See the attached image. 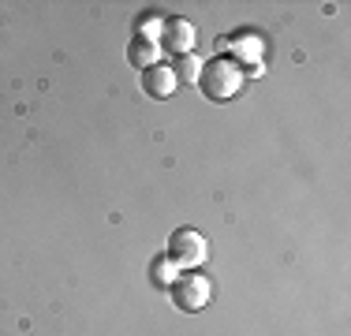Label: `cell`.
<instances>
[{
  "instance_id": "cell-2",
  "label": "cell",
  "mask_w": 351,
  "mask_h": 336,
  "mask_svg": "<svg viewBox=\"0 0 351 336\" xmlns=\"http://www.w3.org/2000/svg\"><path fill=\"white\" fill-rule=\"evenodd\" d=\"M213 288H210V276L202 273H187L176 280V307L187 310V314H195V310H202L206 302H210Z\"/></svg>"
},
{
  "instance_id": "cell-7",
  "label": "cell",
  "mask_w": 351,
  "mask_h": 336,
  "mask_svg": "<svg viewBox=\"0 0 351 336\" xmlns=\"http://www.w3.org/2000/svg\"><path fill=\"white\" fill-rule=\"evenodd\" d=\"M198 75H202V64L195 60V56H180V60L172 64V79L176 82H198Z\"/></svg>"
},
{
  "instance_id": "cell-3",
  "label": "cell",
  "mask_w": 351,
  "mask_h": 336,
  "mask_svg": "<svg viewBox=\"0 0 351 336\" xmlns=\"http://www.w3.org/2000/svg\"><path fill=\"white\" fill-rule=\"evenodd\" d=\"M206 258V239L195 228H180L169 239V262L176 265H198Z\"/></svg>"
},
{
  "instance_id": "cell-4",
  "label": "cell",
  "mask_w": 351,
  "mask_h": 336,
  "mask_svg": "<svg viewBox=\"0 0 351 336\" xmlns=\"http://www.w3.org/2000/svg\"><path fill=\"white\" fill-rule=\"evenodd\" d=\"M161 45L169 49V53H191V45H195V27L183 19H169L165 23V34H161Z\"/></svg>"
},
{
  "instance_id": "cell-5",
  "label": "cell",
  "mask_w": 351,
  "mask_h": 336,
  "mask_svg": "<svg viewBox=\"0 0 351 336\" xmlns=\"http://www.w3.org/2000/svg\"><path fill=\"white\" fill-rule=\"evenodd\" d=\"M142 90H146L149 97H169L176 90V79H172V67L169 64H154L142 71Z\"/></svg>"
},
{
  "instance_id": "cell-6",
  "label": "cell",
  "mask_w": 351,
  "mask_h": 336,
  "mask_svg": "<svg viewBox=\"0 0 351 336\" xmlns=\"http://www.w3.org/2000/svg\"><path fill=\"white\" fill-rule=\"evenodd\" d=\"M128 60H131V67H142V71H146V67L157 64V45L149 38H135L128 45Z\"/></svg>"
},
{
  "instance_id": "cell-1",
  "label": "cell",
  "mask_w": 351,
  "mask_h": 336,
  "mask_svg": "<svg viewBox=\"0 0 351 336\" xmlns=\"http://www.w3.org/2000/svg\"><path fill=\"white\" fill-rule=\"evenodd\" d=\"M198 86H202V94L210 101H228V97H236L239 86H243V71H239V64H232V60L221 56V60L202 64Z\"/></svg>"
},
{
  "instance_id": "cell-8",
  "label": "cell",
  "mask_w": 351,
  "mask_h": 336,
  "mask_svg": "<svg viewBox=\"0 0 351 336\" xmlns=\"http://www.w3.org/2000/svg\"><path fill=\"white\" fill-rule=\"evenodd\" d=\"M154 284H157V288H169V284H172V262H169V258H157V262H154Z\"/></svg>"
}]
</instances>
